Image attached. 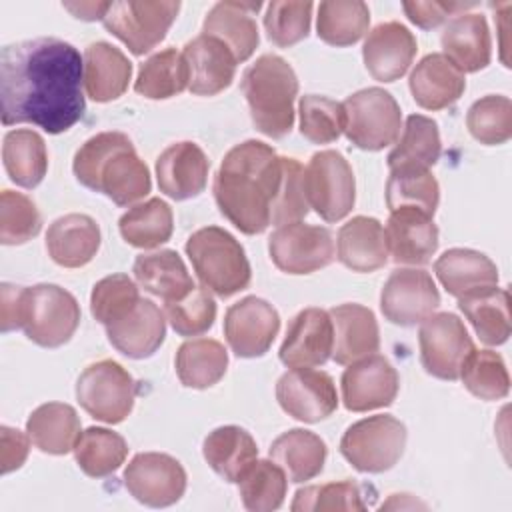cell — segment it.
Listing matches in <instances>:
<instances>
[{"mask_svg":"<svg viewBox=\"0 0 512 512\" xmlns=\"http://www.w3.org/2000/svg\"><path fill=\"white\" fill-rule=\"evenodd\" d=\"M440 202L438 180L426 168H394L386 182L388 210L418 208L434 216Z\"/></svg>","mask_w":512,"mask_h":512,"instance_id":"obj_46","label":"cell"},{"mask_svg":"<svg viewBox=\"0 0 512 512\" xmlns=\"http://www.w3.org/2000/svg\"><path fill=\"white\" fill-rule=\"evenodd\" d=\"M42 228V216L36 204L22 192L2 190L0 194V242L4 246H18Z\"/></svg>","mask_w":512,"mask_h":512,"instance_id":"obj_51","label":"cell"},{"mask_svg":"<svg viewBox=\"0 0 512 512\" xmlns=\"http://www.w3.org/2000/svg\"><path fill=\"white\" fill-rule=\"evenodd\" d=\"M174 366L186 388L206 390L224 378L228 352L214 338H192L178 348Z\"/></svg>","mask_w":512,"mask_h":512,"instance_id":"obj_39","label":"cell"},{"mask_svg":"<svg viewBox=\"0 0 512 512\" xmlns=\"http://www.w3.org/2000/svg\"><path fill=\"white\" fill-rule=\"evenodd\" d=\"M136 380L114 360H98L82 370L76 380L78 404L96 420L120 424L134 408Z\"/></svg>","mask_w":512,"mask_h":512,"instance_id":"obj_9","label":"cell"},{"mask_svg":"<svg viewBox=\"0 0 512 512\" xmlns=\"http://www.w3.org/2000/svg\"><path fill=\"white\" fill-rule=\"evenodd\" d=\"M312 2H270L264 14L268 40L280 48H290L304 40L310 32Z\"/></svg>","mask_w":512,"mask_h":512,"instance_id":"obj_53","label":"cell"},{"mask_svg":"<svg viewBox=\"0 0 512 512\" xmlns=\"http://www.w3.org/2000/svg\"><path fill=\"white\" fill-rule=\"evenodd\" d=\"M346 138L360 150L378 152L394 144L402 130V110L394 96L378 86L362 88L344 102Z\"/></svg>","mask_w":512,"mask_h":512,"instance_id":"obj_8","label":"cell"},{"mask_svg":"<svg viewBox=\"0 0 512 512\" xmlns=\"http://www.w3.org/2000/svg\"><path fill=\"white\" fill-rule=\"evenodd\" d=\"M138 302L140 294L136 282L126 274H112L94 284L90 312L102 326H108L126 316Z\"/></svg>","mask_w":512,"mask_h":512,"instance_id":"obj_52","label":"cell"},{"mask_svg":"<svg viewBox=\"0 0 512 512\" xmlns=\"http://www.w3.org/2000/svg\"><path fill=\"white\" fill-rule=\"evenodd\" d=\"M238 492L246 510L272 512L284 504L288 476L274 460H254L240 476Z\"/></svg>","mask_w":512,"mask_h":512,"instance_id":"obj_45","label":"cell"},{"mask_svg":"<svg viewBox=\"0 0 512 512\" xmlns=\"http://www.w3.org/2000/svg\"><path fill=\"white\" fill-rule=\"evenodd\" d=\"M242 94L258 132L284 138L294 126V100L298 78L294 68L278 54H262L242 74Z\"/></svg>","mask_w":512,"mask_h":512,"instance_id":"obj_4","label":"cell"},{"mask_svg":"<svg viewBox=\"0 0 512 512\" xmlns=\"http://www.w3.org/2000/svg\"><path fill=\"white\" fill-rule=\"evenodd\" d=\"M274 266L286 274H312L334 262L336 250L328 228L300 222L278 226L268 238Z\"/></svg>","mask_w":512,"mask_h":512,"instance_id":"obj_13","label":"cell"},{"mask_svg":"<svg viewBox=\"0 0 512 512\" xmlns=\"http://www.w3.org/2000/svg\"><path fill=\"white\" fill-rule=\"evenodd\" d=\"M134 278L146 292L164 302L184 298L192 288V276L176 250H156L136 256L132 266Z\"/></svg>","mask_w":512,"mask_h":512,"instance_id":"obj_33","label":"cell"},{"mask_svg":"<svg viewBox=\"0 0 512 512\" xmlns=\"http://www.w3.org/2000/svg\"><path fill=\"white\" fill-rule=\"evenodd\" d=\"M418 44L414 34L400 22H382L372 28L362 46L364 66L378 82L400 80L414 56Z\"/></svg>","mask_w":512,"mask_h":512,"instance_id":"obj_21","label":"cell"},{"mask_svg":"<svg viewBox=\"0 0 512 512\" xmlns=\"http://www.w3.org/2000/svg\"><path fill=\"white\" fill-rule=\"evenodd\" d=\"M326 456L328 448L324 440L304 428L282 432L270 446V458L294 484L316 478L324 468Z\"/></svg>","mask_w":512,"mask_h":512,"instance_id":"obj_35","label":"cell"},{"mask_svg":"<svg viewBox=\"0 0 512 512\" xmlns=\"http://www.w3.org/2000/svg\"><path fill=\"white\" fill-rule=\"evenodd\" d=\"M444 56L464 74L484 70L490 64L492 40L482 14H456L442 30Z\"/></svg>","mask_w":512,"mask_h":512,"instance_id":"obj_30","label":"cell"},{"mask_svg":"<svg viewBox=\"0 0 512 512\" xmlns=\"http://www.w3.org/2000/svg\"><path fill=\"white\" fill-rule=\"evenodd\" d=\"M100 226L88 214L56 218L46 232L48 256L62 268L86 266L100 248Z\"/></svg>","mask_w":512,"mask_h":512,"instance_id":"obj_27","label":"cell"},{"mask_svg":"<svg viewBox=\"0 0 512 512\" xmlns=\"http://www.w3.org/2000/svg\"><path fill=\"white\" fill-rule=\"evenodd\" d=\"M406 426L392 414L362 418L346 428L340 438V454L352 468L380 474L396 466L406 448Z\"/></svg>","mask_w":512,"mask_h":512,"instance_id":"obj_7","label":"cell"},{"mask_svg":"<svg viewBox=\"0 0 512 512\" xmlns=\"http://www.w3.org/2000/svg\"><path fill=\"white\" fill-rule=\"evenodd\" d=\"M186 256L200 284L220 298L248 288L252 270L242 244L220 226H206L186 240Z\"/></svg>","mask_w":512,"mask_h":512,"instance_id":"obj_5","label":"cell"},{"mask_svg":"<svg viewBox=\"0 0 512 512\" xmlns=\"http://www.w3.org/2000/svg\"><path fill=\"white\" fill-rule=\"evenodd\" d=\"M464 388L480 400H500L510 392V376L498 352L472 350L464 360L458 376Z\"/></svg>","mask_w":512,"mask_h":512,"instance_id":"obj_47","label":"cell"},{"mask_svg":"<svg viewBox=\"0 0 512 512\" xmlns=\"http://www.w3.org/2000/svg\"><path fill=\"white\" fill-rule=\"evenodd\" d=\"M72 172L82 186L104 194L116 206L134 204L152 188L150 170L124 132L88 138L74 154Z\"/></svg>","mask_w":512,"mask_h":512,"instance_id":"obj_3","label":"cell"},{"mask_svg":"<svg viewBox=\"0 0 512 512\" xmlns=\"http://www.w3.org/2000/svg\"><path fill=\"white\" fill-rule=\"evenodd\" d=\"M388 242L380 220L354 216L338 230L336 258L352 272H374L388 262Z\"/></svg>","mask_w":512,"mask_h":512,"instance_id":"obj_28","label":"cell"},{"mask_svg":"<svg viewBox=\"0 0 512 512\" xmlns=\"http://www.w3.org/2000/svg\"><path fill=\"white\" fill-rule=\"evenodd\" d=\"M294 512H322V510H366L358 484L352 480L328 482L320 486H306L294 494L290 504Z\"/></svg>","mask_w":512,"mask_h":512,"instance_id":"obj_54","label":"cell"},{"mask_svg":"<svg viewBox=\"0 0 512 512\" xmlns=\"http://www.w3.org/2000/svg\"><path fill=\"white\" fill-rule=\"evenodd\" d=\"M202 456L226 482H238L246 468L258 458V446L248 430L228 424L214 428L204 438Z\"/></svg>","mask_w":512,"mask_h":512,"instance_id":"obj_36","label":"cell"},{"mask_svg":"<svg viewBox=\"0 0 512 512\" xmlns=\"http://www.w3.org/2000/svg\"><path fill=\"white\" fill-rule=\"evenodd\" d=\"M20 296L22 286L2 284L0 288V328L2 332L20 328Z\"/></svg>","mask_w":512,"mask_h":512,"instance_id":"obj_58","label":"cell"},{"mask_svg":"<svg viewBox=\"0 0 512 512\" xmlns=\"http://www.w3.org/2000/svg\"><path fill=\"white\" fill-rule=\"evenodd\" d=\"M280 408L300 422H320L338 408V394L332 376L314 368H290L276 382Z\"/></svg>","mask_w":512,"mask_h":512,"instance_id":"obj_16","label":"cell"},{"mask_svg":"<svg viewBox=\"0 0 512 512\" xmlns=\"http://www.w3.org/2000/svg\"><path fill=\"white\" fill-rule=\"evenodd\" d=\"M210 160L204 150L190 140L174 142L156 158V180L162 194L172 200L196 198L208 182Z\"/></svg>","mask_w":512,"mask_h":512,"instance_id":"obj_20","label":"cell"},{"mask_svg":"<svg viewBox=\"0 0 512 512\" xmlns=\"http://www.w3.org/2000/svg\"><path fill=\"white\" fill-rule=\"evenodd\" d=\"M306 202L326 222H338L350 214L356 202L352 166L338 150L316 152L304 168Z\"/></svg>","mask_w":512,"mask_h":512,"instance_id":"obj_10","label":"cell"},{"mask_svg":"<svg viewBox=\"0 0 512 512\" xmlns=\"http://www.w3.org/2000/svg\"><path fill=\"white\" fill-rule=\"evenodd\" d=\"M132 62L108 42H92L84 50V90L94 102L120 98L130 84Z\"/></svg>","mask_w":512,"mask_h":512,"instance_id":"obj_31","label":"cell"},{"mask_svg":"<svg viewBox=\"0 0 512 512\" xmlns=\"http://www.w3.org/2000/svg\"><path fill=\"white\" fill-rule=\"evenodd\" d=\"M182 56L188 64V90L192 94L214 96L232 84L238 60L222 40L198 34L184 44Z\"/></svg>","mask_w":512,"mask_h":512,"instance_id":"obj_22","label":"cell"},{"mask_svg":"<svg viewBox=\"0 0 512 512\" xmlns=\"http://www.w3.org/2000/svg\"><path fill=\"white\" fill-rule=\"evenodd\" d=\"M72 452L76 464L86 476L104 478L124 464L128 456V444L118 432L100 426H90L84 432H80Z\"/></svg>","mask_w":512,"mask_h":512,"instance_id":"obj_44","label":"cell"},{"mask_svg":"<svg viewBox=\"0 0 512 512\" xmlns=\"http://www.w3.org/2000/svg\"><path fill=\"white\" fill-rule=\"evenodd\" d=\"M370 26V10L360 0H326L318 6L316 34L330 46L356 44Z\"/></svg>","mask_w":512,"mask_h":512,"instance_id":"obj_43","label":"cell"},{"mask_svg":"<svg viewBox=\"0 0 512 512\" xmlns=\"http://www.w3.org/2000/svg\"><path fill=\"white\" fill-rule=\"evenodd\" d=\"M260 8V2H218L206 14L202 34L222 40L238 62H246L260 42L258 26L252 18Z\"/></svg>","mask_w":512,"mask_h":512,"instance_id":"obj_29","label":"cell"},{"mask_svg":"<svg viewBox=\"0 0 512 512\" xmlns=\"http://www.w3.org/2000/svg\"><path fill=\"white\" fill-rule=\"evenodd\" d=\"M180 12V2L118 0L104 16V28L132 54L142 56L156 48Z\"/></svg>","mask_w":512,"mask_h":512,"instance_id":"obj_11","label":"cell"},{"mask_svg":"<svg viewBox=\"0 0 512 512\" xmlns=\"http://www.w3.org/2000/svg\"><path fill=\"white\" fill-rule=\"evenodd\" d=\"M120 236L134 248H158L168 242L174 230L172 208L162 198H148L134 204L118 220Z\"/></svg>","mask_w":512,"mask_h":512,"instance_id":"obj_41","label":"cell"},{"mask_svg":"<svg viewBox=\"0 0 512 512\" xmlns=\"http://www.w3.org/2000/svg\"><path fill=\"white\" fill-rule=\"evenodd\" d=\"M80 324L78 300L58 284L22 288L20 328L42 348L64 346Z\"/></svg>","mask_w":512,"mask_h":512,"instance_id":"obj_6","label":"cell"},{"mask_svg":"<svg viewBox=\"0 0 512 512\" xmlns=\"http://www.w3.org/2000/svg\"><path fill=\"white\" fill-rule=\"evenodd\" d=\"M440 306V292L422 268H396L382 286L380 310L396 326H416Z\"/></svg>","mask_w":512,"mask_h":512,"instance_id":"obj_15","label":"cell"},{"mask_svg":"<svg viewBox=\"0 0 512 512\" xmlns=\"http://www.w3.org/2000/svg\"><path fill=\"white\" fill-rule=\"evenodd\" d=\"M284 172V156L260 140L230 148L214 176L212 192L220 214L240 232L254 236L270 226Z\"/></svg>","mask_w":512,"mask_h":512,"instance_id":"obj_2","label":"cell"},{"mask_svg":"<svg viewBox=\"0 0 512 512\" xmlns=\"http://www.w3.org/2000/svg\"><path fill=\"white\" fill-rule=\"evenodd\" d=\"M280 330L278 310L264 298L246 296L224 314V336L238 358L264 356Z\"/></svg>","mask_w":512,"mask_h":512,"instance_id":"obj_17","label":"cell"},{"mask_svg":"<svg viewBox=\"0 0 512 512\" xmlns=\"http://www.w3.org/2000/svg\"><path fill=\"white\" fill-rule=\"evenodd\" d=\"M26 432L40 452L62 456L72 452L76 446L80 436V418L70 404L46 402L32 410L26 420Z\"/></svg>","mask_w":512,"mask_h":512,"instance_id":"obj_37","label":"cell"},{"mask_svg":"<svg viewBox=\"0 0 512 512\" xmlns=\"http://www.w3.org/2000/svg\"><path fill=\"white\" fill-rule=\"evenodd\" d=\"M466 128L484 146H498L512 136V102L502 94L476 100L466 114Z\"/></svg>","mask_w":512,"mask_h":512,"instance_id":"obj_48","label":"cell"},{"mask_svg":"<svg viewBox=\"0 0 512 512\" xmlns=\"http://www.w3.org/2000/svg\"><path fill=\"white\" fill-rule=\"evenodd\" d=\"M458 308L486 346H500L510 336V294L506 288L488 286L458 298Z\"/></svg>","mask_w":512,"mask_h":512,"instance_id":"obj_34","label":"cell"},{"mask_svg":"<svg viewBox=\"0 0 512 512\" xmlns=\"http://www.w3.org/2000/svg\"><path fill=\"white\" fill-rule=\"evenodd\" d=\"M332 346L334 328L328 310L304 308L292 318L278 356L288 368H314L326 364Z\"/></svg>","mask_w":512,"mask_h":512,"instance_id":"obj_19","label":"cell"},{"mask_svg":"<svg viewBox=\"0 0 512 512\" xmlns=\"http://www.w3.org/2000/svg\"><path fill=\"white\" fill-rule=\"evenodd\" d=\"M310 206L304 194V168L296 158L284 156L282 184L272 208L270 224L284 226L290 222H300L308 214Z\"/></svg>","mask_w":512,"mask_h":512,"instance_id":"obj_55","label":"cell"},{"mask_svg":"<svg viewBox=\"0 0 512 512\" xmlns=\"http://www.w3.org/2000/svg\"><path fill=\"white\" fill-rule=\"evenodd\" d=\"M124 486L140 504L166 508L176 504L186 492L184 466L162 452H140L124 470Z\"/></svg>","mask_w":512,"mask_h":512,"instance_id":"obj_14","label":"cell"},{"mask_svg":"<svg viewBox=\"0 0 512 512\" xmlns=\"http://www.w3.org/2000/svg\"><path fill=\"white\" fill-rule=\"evenodd\" d=\"M2 160L8 178L20 188H36L48 172L44 138L30 128H16L4 136Z\"/></svg>","mask_w":512,"mask_h":512,"instance_id":"obj_38","label":"cell"},{"mask_svg":"<svg viewBox=\"0 0 512 512\" xmlns=\"http://www.w3.org/2000/svg\"><path fill=\"white\" fill-rule=\"evenodd\" d=\"M298 114L300 134L312 144L336 142L346 126L344 106L328 96H302L298 102Z\"/></svg>","mask_w":512,"mask_h":512,"instance_id":"obj_49","label":"cell"},{"mask_svg":"<svg viewBox=\"0 0 512 512\" xmlns=\"http://www.w3.org/2000/svg\"><path fill=\"white\" fill-rule=\"evenodd\" d=\"M188 88V64L176 48H164L152 54L138 68L134 80L136 94L148 100H166Z\"/></svg>","mask_w":512,"mask_h":512,"instance_id":"obj_42","label":"cell"},{"mask_svg":"<svg viewBox=\"0 0 512 512\" xmlns=\"http://www.w3.org/2000/svg\"><path fill=\"white\" fill-rule=\"evenodd\" d=\"M476 6L474 2L462 4V2H404L402 10L406 12L408 20L416 24L422 30H430L440 26L448 16L456 12H464L468 8Z\"/></svg>","mask_w":512,"mask_h":512,"instance_id":"obj_56","label":"cell"},{"mask_svg":"<svg viewBox=\"0 0 512 512\" xmlns=\"http://www.w3.org/2000/svg\"><path fill=\"white\" fill-rule=\"evenodd\" d=\"M164 314L172 330L180 336H200L216 320V302L204 286H194L184 298L164 302Z\"/></svg>","mask_w":512,"mask_h":512,"instance_id":"obj_50","label":"cell"},{"mask_svg":"<svg viewBox=\"0 0 512 512\" xmlns=\"http://www.w3.org/2000/svg\"><path fill=\"white\" fill-rule=\"evenodd\" d=\"M104 328L108 342L132 360L150 358L166 338L164 312L148 298H140L126 316Z\"/></svg>","mask_w":512,"mask_h":512,"instance_id":"obj_24","label":"cell"},{"mask_svg":"<svg viewBox=\"0 0 512 512\" xmlns=\"http://www.w3.org/2000/svg\"><path fill=\"white\" fill-rule=\"evenodd\" d=\"M434 272L444 290L454 298L498 284L496 264L486 254L470 248L442 252L434 262Z\"/></svg>","mask_w":512,"mask_h":512,"instance_id":"obj_32","label":"cell"},{"mask_svg":"<svg viewBox=\"0 0 512 512\" xmlns=\"http://www.w3.org/2000/svg\"><path fill=\"white\" fill-rule=\"evenodd\" d=\"M442 152L438 124L422 114H410L404 122L398 144L388 154V168H426L430 170Z\"/></svg>","mask_w":512,"mask_h":512,"instance_id":"obj_40","label":"cell"},{"mask_svg":"<svg viewBox=\"0 0 512 512\" xmlns=\"http://www.w3.org/2000/svg\"><path fill=\"white\" fill-rule=\"evenodd\" d=\"M112 2H64V10H68L74 18L94 22L104 20Z\"/></svg>","mask_w":512,"mask_h":512,"instance_id":"obj_59","label":"cell"},{"mask_svg":"<svg viewBox=\"0 0 512 512\" xmlns=\"http://www.w3.org/2000/svg\"><path fill=\"white\" fill-rule=\"evenodd\" d=\"M84 58L58 38L6 44L0 52L2 124H34L48 134L70 130L86 112Z\"/></svg>","mask_w":512,"mask_h":512,"instance_id":"obj_1","label":"cell"},{"mask_svg":"<svg viewBox=\"0 0 512 512\" xmlns=\"http://www.w3.org/2000/svg\"><path fill=\"white\" fill-rule=\"evenodd\" d=\"M328 314L334 328V346L330 358L336 364L348 366L378 352L380 330L370 308L356 302H346L330 308Z\"/></svg>","mask_w":512,"mask_h":512,"instance_id":"obj_25","label":"cell"},{"mask_svg":"<svg viewBox=\"0 0 512 512\" xmlns=\"http://www.w3.org/2000/svg\"><path fill=\"white\" fill-rule=\"evenodd\" d=\"M30 436L28 432H20L10 426L0 428V464H2V474H8L12 470H18L30 452Z\"/></svg>","mask_w":512,"mask_h":512,"instance_id":"obj_57","label":"cell"},{"mask_svg":"<svg viewBox=\"0 0 512 512\" xmlns=\"http://www.w3.org/2000/svg\"><path fill=\"white\" fill-rule=\"evenodd\" d=\"M408 86L420 108L444 110L460 100L466 90V78L452 60L434 52L414 66Z\"/></svg>","mask_w":512,"mask_h":512,"instance_id":"obj_26","label":"cell"},{"mask_svg":"<svg viewBox=\"0 0 512 512\" xmlns=\"http://www.w3.org/2000/svg\"><path fill=\"white\" fill-rule=\"evenodd\" d=\"M342 402L350 412H368L390 406L400 388V376L396 368L382 356H364L342 372L340 378Z\"/></svg>","mask_w":512,"mask_h":512,"instance_id":"obj_18","label":"cell"},{"mask_svg":"<svg viewBox=\"0 0 512 512\" xmlns=\"http://www.w3.org/2000/svg\"><path fill=\"white\" fill-rule=\"evenodd\" d=\"M432 218L410 206L390 210L384 232L388 254L396 264L420 266L432 258L438 248V226Z\"/></svg>","mask_w":512,"mask_h":512,"instance_id":"obj_23","label":"cell"},{"mask_svg":"<svg viewBox=\"0 0 512 512\" xmlns=\"http://www.w3.org/2000/svg\"><path fill=\"white\" fill-rule=\"evenodd\" d=\"M418 344L424 370L434 378L450 382L458 380L464 360L474 350L464 322L452 312L430 314L422 320Z\"/></svg>","mask_w":512,"mask_h":512,"instance_id":"obj_12","label":"cell"}]
</instances>
